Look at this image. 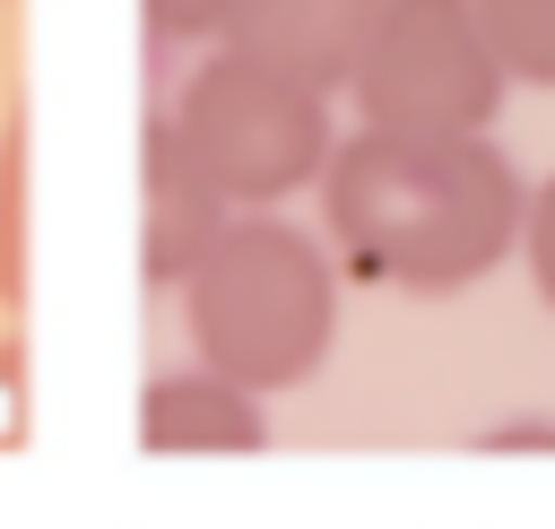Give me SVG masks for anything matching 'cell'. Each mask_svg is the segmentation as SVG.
Returning a JSON list of instances; mask_svg holds the SVG:
<instances>
[{"label":"cell","mask_w":555,"mask_h":529,"mask_svg":"<svg viewBox=\"0 0 555 529\" xmlns=\"http://www.w3.org/2000/svg\"><path fill=\"white\" fill-rule=\"evenodd\" d=\"M529 182L494 139L347 130L321 173V243L390 295H460L520 260Z\"/></svg>","instance_id":"1"},{"label":"cell","mask_w":555,"mask_h":529,"mask_svg":"<svg viewBox=\"0 0 555 529\" xmlns=\"http://www.w3.org/2000/svg\"><path fill=\"white\" fill-rule=\"evenodd\" d=\"M173 295L191 364L243 382L251 399L312 382L338 347V251L286 225L278 208H234Z\"/></svg>","instance_id":"2"},{"label":"cell","mask_w":555,"mask_h":529,"mask_svg":"<svg viewBox=\"0 0 555 529\" xmlns=\"http://www.w3.org/2000/svg\"><path fill=\"white\" fill-rule=\"evenodd\" d=\"M165 121L199 156V173L225 191V208H278L295 191H321L330 147H338L321 87H304L251 52H225V43L182 78Z\"/></svg>","instance_id":"3"},{"label":"cell","mask_w":555,"mask_h":529,"mask_svg":"<svg viewBox=\"0 0 555 529\" xmlns=\"http://www.w3.org/2000/svg\"><path fill=\"white\" fill-rule=\"evenodd\" d=\"M503 69L486 52V26L468 0H390L373 43L356 52L347 104L356 130L399 139H486L503 113Z\"/></svg>","instance_id":"4"},{"label":"cell","mask_w":555,"mask_h":529,"mask_svg":"<svg viewBox=\"0 0 555 529\" xmlns=\"http://www.w3.org/2000/svg\"><path fill=\"white\" fill-rule=\"evenodd\" d=\"M225 217H234L225 191L199 173V156L182 147V130L156 113L139 130V278L156 295H173L208 260V243L225 234Z\"/></svg>","instance_id":"5"},{"label":"cell","mask_w":555,"mask_h":529,"mask_svg":"<svg viewBox=\"0 0 555 529\" xmlns=\"http://www.w3.org/2000/svg\"><path fill=\"white\" fill-rule=\"evenodd\" d=\"M382 9H390V0H234V17H225L217 43L286 69V78H304V87H321V95H347L356 52L373 43Z\"/></svg>","instance_id":"6"},{"label":"cell","mask_w":555,"mask_h":529,"mask_svg":"<svg viewBox=\"0 0 555 529\" xmlns=\"http://www.w3.org/2000/svg\"><path fill=\"white\" fill-rule=\"evenodd\" d=\"M139 442L156 460H234L269 442V408L208 364H173V373H147L139 390Z\"/></svg>","instance_id":"7"},{"label":"cell","mask_w":555,"mask_h":529,"mask_svg":"<svg viewBox=\"0 0 555 529\" xmlns=\"http://www.w3.org/2000/svg\"><path fill=\"white\" fill-rule=\"evenodd\" d=\"M486 26V52L512 87H546L555 95V0H468Z\"/></svg>","instance_id":"8"},{"label":"cell","mask_w":555,"mask_h":529,"mask_svg":"<svg viewBox=\"0 0 555 529\" xmlns=\"http://www.w3.org/2000/svg\"><path fill=\"white\" fill-rule=\"evenodd\" d=\"M26 304V121L0 130V312Z\"/></svg>","instance_id":"9"},{"label":"cell","mask_w":555,"mask_h":529,"mask_svg":"<svg viewBox=\"0 0 555 529\" xmlns=\"http://www.w3.org/2000/svg\"><path fill=\"white\" fill-rule=\"evenodd\" d=\"M520 269L538 286V304L555 312V173L529 182V217H520Z\"/></svg>","instance_id":"10"},{"label":"cell","mask_w":555,"mask_h":529,"mask_svg":"<svg viewBox=\"0 0 555 529\" xmlns=\"http://www.w3.org/2000/svg\"><path fill=\"white\" fill-rule=\"evenodd\" d=\"M139 9H147L156 43H217L225 17H234V0H139Z\"/></svg>","instance_id":"11"},{"label":"cell","mask_w":555,"mask_h":529,"mask_svg":"<svg viewBox=\"0 0 555 529\" xmlns=\"http://www.w3.org/2000/svg\"><path fill=\"white\" fill-rule=\"evenodd\" d=\"M486 451H555V416H520V425H494Z\"/></svg>","instance_id":"12"}]
</instances>
